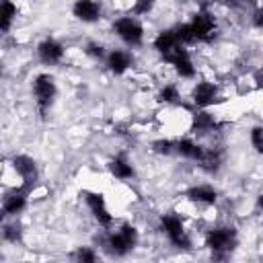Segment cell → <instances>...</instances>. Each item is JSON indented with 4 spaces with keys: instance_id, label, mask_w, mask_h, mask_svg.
Here are the masks:
<instances>
[{
    "instance_id": "1",
    "label": "cell",
    "mask_w": 263,
    "mask_h": 263,
    "mask_svg": "<svg viewBox=\"0 0 263 263\" xmlns=\"http://www.w3.org/2000/svg\"><path fill=\"white\" fill-rule=\"evenodd\" d=\"M109 31H111V37L119 45H125L134 51L146 47L148 41H150L148 23L144 18L136 16V14H129V12L113 14L109 18Z\"/></svg>"
},
{
    "instance_id": "2",
    "label": "cell",
    "mask_w": 263,
    "mask_h": 263,
    "mask_svg": "<svg viewBox=\"0 0 263 263\" xmlns=\"http://www.w3.org/2000/svg\"><path fill=\"white\" fill-rule=\"evenodd\" d=\"M29 95L33 101L35 115H39V119H47V115L53 111L58 97H60V82L55 74L49 70H41L33 74L31 84H29Z\"/></svg>"
},
{
    "instance_id": "3",
    "label": "cell",
    "mask_w": 263,
    "mask_h": 263,
    "mask_svg": "<svg viewBox=\"0 0 263 263\" xmlns=\"http://www.w3.org/2000/svg\"><path fill=\"white\" fill-rule=\"evenodd\" d=\"M33 53H35V60L45 66V68H60L66 64V58H68V45L60 39V37H53V35H45L41 37L35 47H33Z\"/></svg>"
},
{
    "instance_id": "4",
    "label": "cell",
    "mask_w": 263,
    "mask_h": 263,
    "mask_svg": "<svg viewBox=\"0 0 263 263\" xmlns=\"http://www.w3.org/2000/svg\"><path fill=\"white\" fill-rule=\"evenodd\" d=\"M103 68L115 78H125L129 72L136 70V51L117 43L109 49V53L103 62Z\"/></svg>"
},
{
    "instance_id": "5",
    "label": "cell",
    "mask_w": 263,
    "mask_h": 263,
    "mask_svg": "<svg viewBox=\"0 0 263 263\" xmlns=\"http://www.w3.org/2000/svg\"><path fill=\"white\" fill-rule=\"evenodd\" d=\"M70 14L74 16L76 23L84 27H92L107 16V6L105 0H72Z\"/></svg>"
},
{
    "instance_id": "6",
    "label": "cell",
    "mask_w": 263,
    "mask_h": 263,
    "mask_svg": "<svg viewBox=\"0 0 263 263\" xmlns=\"http://www.w3.org/2000/svg\"><path fill=\"white\" fill-rule=\"evenodd\" d=\"M8 162L12 164V168L16 171V175L21 177V181H23V185L27 189H31L33 185H37L41 181V168H39V162H37V158L33 154H29V152H14L8 158Z\"/></svg>"
},
{
    "instance_id": "7",
    "label": "cell",
    "mask_w": 263,
    "mask_h": 263,
    "mask_svg": "<svg viewBox=\"0 0 263 263\" xmlns=\"http://www.w3.org/2000/svg\"><path fill=\"white\" fill-rule=\"evenodd\" d=\"M16 16H18V0H2L0 25L4 35H10V31L16 29Z\"/></svg>"
},
{
    "instance_id": "8",
    "label": "cell",
    "mask_w": 263,
    "mask_h": 263,
    "mask_svg": "<svg viewBox=\"0 0 263 263\" xmlns=\"http://www.w3.org/2000/svg\"><path fill=\"white\" fill-rule=\"evenodd\" d=\"M70 257L74 261H97L103 255H101V251L95 245H80V247H74V253Z\"/></svg>"
}]
</instances>
